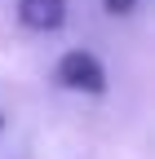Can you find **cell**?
Masks as SVG:
<instances>
[{"mask_svg":"<svg viewBox=\"0 0 155 159\" xmlns=\"http://www.w3.org/2000/svg\"><path fill=\"white\" fill-rule=\"evenodd\" d=\"M58 80H62V89H75V93H102L106 89V71L93 53L75 49L67 53L62 62H58Z\"/></svg>","mask_w":155,"mask_h":159,"instance_id":"6da1fadb","label":"cell"},{"mask_svg":"<svg viewBox=\"0 0 155 159\" xmlns=\"http://www.w3.org/2000/svg\"><path fill=\"white\" fill-rule=\"evenodd\" d=\"M18 18L31 31H58L67 18V0H18Z\"/></svg>","mask_w":155,"mask_h":159,"instance_id":"7a4b0ae2","label":"cell"},{"mask_svg":"<svg viewBox=\"0 0 155 159\" xmlns=\"http://www.w3.org/2000/svg\"><path fill=\"white\" fill-rule=\"evenodd\" d=\"M102 5H106V13L120 18V13H133V9H138V0H102Z\"/></svg>","mask_w":155,"mask_h":159,"instance_id":"3957f363","label":"cell"},{"mask_svg":"<svg viewBox=\"0 0 155 159\" xmlns=\"http://www.w3.org/2000/svg\"><path fill=\"white\" fill-rule=\"evenodd\" d=\"M0 133H5V115H0Z\"/></svg>","mask_w":155,"mask_h":159,"instance_id":"277c9868","label":"cell"}]
</instances>
